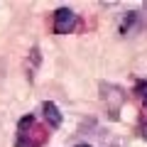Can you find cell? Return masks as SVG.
Segmentation results:
<instances>
[{"instance_id":"cell-2","label":"cell","mask_w":147,"mask_h":147,"mask_svg":"<svg viewBox=\"0 0 147 147\" xmlns=\"http://www.w3.org/2000/svg\"><path fill=\"white\" fill-rule=\"evenodd\" d=\"M125 91L120 88V86H113V84H100V100H103V105L108 108L110 118L115 120L118 113H120L123 103H125Z\"/></svg>"},{"instance_id":"cell-3","label":"cell","mask_w":147,"mask_h":147,"mask_svg":"<svg viewBox=\"0 0 147 147\" xmlns=\"http://www.w3.org/2000/svg\"><path fill=\"white\" fill-rule=\"evenodd\" d=\"M74 27H76V12L69 10V7H59L54 12V32L57 34H69Z\"/></svg>"},{"instance_id":"cell-7","label":"cell","mask_w":147,"mask_h":147,"mask_svg":"<svg viewBox=\"0 0 147 147\" xmlns=\"http://www.w3.org/2000/svg\"><path fill=\"white\" fill-rule=\"evenodd\" d=\"M142 137L147 140V125H142Z\"/></svg>"},{"instance_id":"cell-8","label":"cell","mask_w":147,"mask_h":147,"mask_svg":"<svg viewBox=\"0 0 147 147\" xmlns=\"http://www.w3.org/2000/svg\"><path fill=\"white\" fill-rule=\"evenodd\" d=\"M79 147H88V145H79Z\"/></svg>"},{"instance_id":"cell-5","label":"cell","mask_w":147,"mask_h":147,"mask_svg":"<svg viewBox=\"0 0 147 147\" xmlns=\"http://www.w3.org/2000/svg\"><path fill=\"white\" fill-rule=\"evenodd\" d=\"M135 20H137V12H127V17L123 20V25H120V34H125V32L132 27V22H135Z\"/></svg>"},{"instance_id":"cell-6","label":"cell","mask_w":147,"mask_h":147,"mask_svg":"<svg viewBox=\"0 0 147 147\" xmlns=\"http://www.w3.org/2000/svg\"><path fill=\"white\" fill-rule=\"evenodd\" d=\"M137 96H140V100H142V105H145L147 108V81H140V84H137Z\"/></svg>"},{"instance_id":"cell-1","label":"cell","mask_w":147,"mask_h":147,"mask_svg":"<svg viewBox=\"0 0 147 147\" xmlns=\"http://www.w3.org/2000/svg\"><path fill=\"white\" fill-rule=\"evenodd\" d=\"M49 140V127L39 125L34 115H25L17 125V142L15 147H42Z\"/></svg>"},{"instance_id":"cell-4","label":"cell","mask_w":147,"mask_h":147,"mask_svg":"<svg viewBox=\"0 0 147 147\" xmlns=\"http://www.w3.org/2000/svg\"><path fill=\"white\" fill-rule=\"evenodd\" d=\"M42 113H44V118H47V123H49L52 130H57V127L61 125V113H59V108L52 103V100L42 103Z\"/></svg>"}]
</instances>
